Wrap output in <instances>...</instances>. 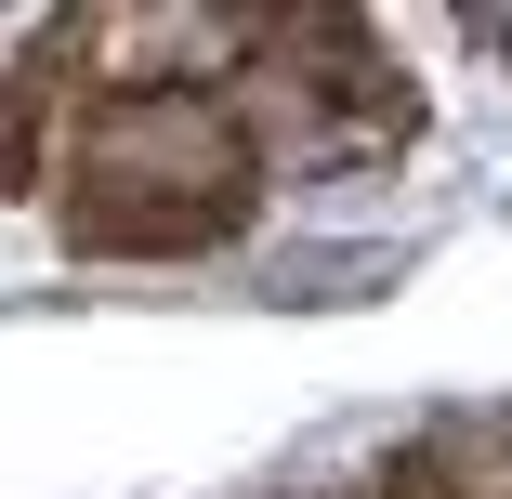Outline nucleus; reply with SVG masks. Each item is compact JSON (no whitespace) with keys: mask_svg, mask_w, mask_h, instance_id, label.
Segmentation results:
<instances>
[{"mask_svg":"<svg viewBox=\"0 0 512 499\" xmlns=\"http://www.w3.org/2000/svg\"><path fill=\"white\" fill-rule=\"evenodd\" d=\"M250 211V132L237 106H211V92H106L79 132V184H66V224L92 250H197L224 237Z\"/></svg>","mask_w":512,"mask_h":499,"instance_id":"1","label":"nucleus"},{"mask_svg":"<svg viewBox=\"0 0 512 499\" xmlns=\"http://www.w3.org/2000/svg\"><path fill=\"white\" fill-rule=\"evenodd\" d=\"M27 171H40V92L0 66V184H27Z\"/></svg>","mask_w":512,"mask_h":499,"instance_id":"2","label":"nucleus"}]
</instances>
